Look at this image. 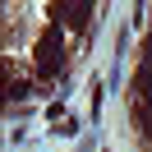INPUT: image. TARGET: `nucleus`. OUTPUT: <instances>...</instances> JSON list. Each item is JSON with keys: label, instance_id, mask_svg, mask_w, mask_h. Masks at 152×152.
I'll use <instances>...</instances> for the list:
<instances>
[{"label": "nucleus", "instance_id": "nucleus-1", "mask_svg": "<svg viewBox=\"0 0 152 152\" xmlns=\"http://www.w3.org/2000/svg\"><path fill=\"white\" fill-rule=\"evenodd\" d=\"M60 65H65L60 32H56V28H46V32H42V42H37V69H42V74H56Z\"/></svg>", "mask_w": 152, "mask_h": 152}]
</instances>
